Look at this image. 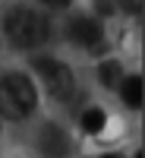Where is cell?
I'll list each match as a JSON object with an SVG mask.
<instances>
[{
	"mask_svg": "<svg viewBox=\"0 0 145 158\" xmlns=\"http://www.w3.org/2000/svg\"><path fill=\"white\" fill-rule=\"evenodd\" d=\"M66 38L79 48H88V51H98L101 48V38H104V29L98 19L91 16H76L66 22Z\"/></svg>",
	"mask_w": 145,
	"mask_h": 158,
	"instance_id": "277c9868",
	"label": "cell"
},
{
	"mask_svg": "<svg viewBox=\"0 0 145 158\" xmlns=\"http://www.w3.org/2000/svg\"><path fill=\"white\" fill-rule=\"evenodd\" d=\"M104 123H107V117H104L101 108H88L82 114V130H85V133H101Z\"/></svg>",
	"mask_w": 145,
	"mask_h": 158,
	"instance_id": "ba28073f",
	"label": "cell"
},
{
	"mask_svg": "<svg viewBox=\"0 0 145 158\" xmlns=\"http://www.w3.org/2000/svg\"><path fill=\"white\" fill-rule=\"evenodd\" d=\"M3 29H6V35L13 38L16 48H38V44L47 41L50 22H47V16H41V13H35L29 6H16V10L6 13Z\"/></svg>",
	"mask_w": 145,
	"mask_h": 158,
	"instance_id": "7a4b0ae2",
	"label": "cell"
},
{
	"mask_svg": "<svg viewBox=\"0 0 145 158\" xmlns=\"http://www.w3.org/2000/svg\"><path fill=\"white\" fill-rule=\"evenodd\" d=\"M95 10L101 13V16H111V3L107 0H95Z\"/></svg>",
	"mask_w": 145,
	"mask_h": 158,
	"instance_id": "30bf717a",
	"label": "cell"
},
{
	"mask_svg": "<svg viewBox=\"0 0 145 158\" xmlns=\"http://www.w3.org/2000/svg\"><path fill=\"white\" fill-rule=\"evenodd\" d=\"M32 67H35V73L44 79V85H47V92L54 98H70L73 95V89H76V79H73V70L66 67V63H60V60H50V57H38V60H32Z\"/></svg>",
	"mask_w": 145,
	"mask_h": 158,
	"instance_id": "3957f363",
	"label": "cell"
},
{
	"mask_svg": "<svg viewBox=\"0 0 145 158\" xmlns=\"http://www.w3.org/2000/svg\"><path fill=\"white\" fill-rule=\"evenodd\" d=\"M101 158H123V155H101Z\"/></svg>",
	"mask_w": 145,
	"mask_h": 158,
	"instance_id": "7c38bea8",
	"label": "cell"
},
{
	"mask_svg": "<svg viewBox=\"0 0 145 158\" xmlns=\"http://www.w3.org/2000/svg\"><path fill=\"white\" fill-rule=\"evenodd\" d=\"M38 104V92L29 76L22 73H6L0 79V114L6 120H22L29 117Z\"/></svg>",
	"mask_w": 145,
	"mask_h": 158,
	"instance_id": "6da1fadb",
	"label": "cell"
},
{
	"mask_svg": "<svg viewBox=\"0 0 145 158\" xmlns=\"http://www.w3.org/2000/svg\"><path fill=\"white\" fill-rule=\"evenodd\" d=\"M38 149L47 158H66L73 146H70V136L63 133L57 123H47V127H41V133H38Z\"/></svg>",
	"mask_w": 145,
	"mask_h": 158,
	"instance_id": "5b68a950",
	"label": "cell"
},
{
	"mask_svg": "<svg viewBox=\"0 0 145 158\" xmlns=\"http://www.w3.org/2000/svg\"><path fill=\"white\" fill-rule=\"evenodd\" d=\"M44 3H50V6H66V3H73V0H44Z\"/></svg>",
	"mask_w": 145,
	"mask_h": 158,
	"instance_id": "8fae6325",
	"label": "cell"
},
{
	"mask_svg": "<svg viewBox=\"0 0 145 158\" xmlns=\"http://www.w3.org/2000/svg\"><path fill=\"white\" fill-rule=\"evenodd\" d=\"M98 79H101V85H104V89H117V85H120V79H123L120 63H114V60L101 63V67H98Z\"/></svg>",
	"mask_w": 145,
	"mask_h": 158,
	"instance_id": "52a82bcc",
	"label": "cell"
},
{
	"mask_svg": "<svg viewBox=\"0 0 145 158\" xmlns=\"http://www.w3.org/2000/svg\"><path fill=\"white\" fill-rule=\"evenodd\" d=\"M120 6H123L126 13H133V16H136V13H142V0H120Z\"/></svg>",
	"mask_w": 145,
	"mask_h": 158,
	"instance_id": "9c48e42d",
	"label": "cell"
},
{
	"mask_svg": "<svg viewBox=\"0 0 145 158\" xmlns=\"http://www.w3.org/2000/svg\"><path fill=\"white\" fill-rule=\"evenodd\" d=\"M120 95L129 108H142V79L139 76H126L120 79Z\"/></svg>",
	"mask_w": 145,
	"mask_h": 158,
	"instance_id": "8992f818",
	"label": "cell"
}]
</instances>
